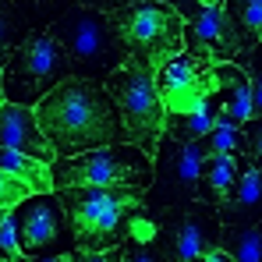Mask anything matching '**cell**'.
Instances as JSON below:
<instances>
[{"mask_svg": "<svg viewBox=\"0 0 262 262\" xmlns=\"http://www.w3.org/2000/svg\"><path fill=\"white\" fill-rule=\"evenodd\" d=\"M36 121L57 156H78L99 145L128 142L117 99L96 78L68 75L36 103Z\"/></svg>", "mask_w": 262, "mask_h": 262, "instance_id": "6da1fadb", "label": "cell"}, {"mask_svg": "<svg viewBox=\"0 0 262 262\" xmlns=\"http://www.w3.org/2000/svg\"><path fill=\"white\" fill-rule=\"evenodd\" d=\"M75 234L71 259H117L131 223L149 213V191L135 184H75L57 188Z\"/></svg>", "mask_w": 262, "mask_h": 262, "instance_id": "7a4b0ae2", "label": "cell"}, {"mask_svg": "<svg viewBox=\"0 0 262 262\" xmlns=\"http://www.w3.org/2000/svg\"><path fill=\"white\" fill-rule=\"evenodd\" d=\"M50 32L71 57V75L82 78H106L128 60V46L121 39L114 18L106 11H96L85 4L68 7L57 21H50Z\"/></svg>", "mask_w": 262, "mask_h": 262, "instance_id": "3957f363", "label": "cell"}, {"mask_svg": "<svg viewBox=\"0 0 262 262\" xmlns=\"http://www.w3.org/2000/svg\"><path fill=\"white\" fill-rule=\"evenodd\" d=\"M110 18L128 46V57L152 75L184 50V18L163 0H131Z\"/></svg>", "mask_w": 262, "mask_h": 262, "instance_id": "277c9868", "label": "cell"}, {"mask_svg": "<svg viewBox=\"0 0 262 262\" xmlns=\"http://www.w3.org/2000/svg\"><path fill=\"white\" fill-rule=\"evenodd\" d=\"M53 188H75V184H135L152 188L156 181V160L135 145V142H114L99 145L78 156H57L50 163Z\"/></svg>", "mask_w": 262, "mask_h": 262, "instance_id": "5b68a950", "label": "cell"}, {"mask_svg": "<svg viewBox=\"0 0 262 262\" xmlns=\"http://www.w3.org/2000/svg\"><path fill=\"white\" fill-rule=\"evenodd\" d=\"M103 85L110 89V96L117 99L128 142L142 145L149 156H156L160 138H163V121H167V106L160 99L156 75L145 71L142 64H135L128 57L117 71H110L103 78Z\"/></svg>", "mask_w": 262, "mask_h": 262, "instance_id": "8992f818", "label": "cell"}, {"mask_svg": "<svg viewBox=\"0 0 262 262\" xmlns=\"http://www.w3.org/2000/svg\"><path fill=\"white\" fill-rule=\"evenodd\" d=\"M0 71H4V96L11 103L36 106L50 89H57L71 75V57L60 46V39L50 29H43L18 46Z\"/></svg>", "mask_w": 262, "mask_h": 262, "instance_id": "52a82bcc", "label": "cell"}, {"mask_svg": "<svg viewBox=\"0 0 262 262\" xmlns=\"http://www.w3.org/2000/svg\"><path fill=\"white\" fill-rule=\"evenodd\" d=\"M11 213L18 223V245H21L25 259H71V252H64V248L68 245L75 248V234H71L68 209H64L57 188L32 191Z\"/></svg>", "mask_w": 262, "mask_h": 262, "instance_id": "ba28073f", "label": "cell"}, {"mask_svg": "<svg viewBox=\"0 0 262 262\" xmlns=\"http://www.w3.org/2000/svg\"><path fill=\"white\" fill-rule=\"evenodd\" d=\"M156 220H160L156 245H160V255L163 259L191 262V259H202L206 248L220 245L223 220H220L216 206H209L202 199H188V202H177V206H163V209H156Z\"/></svg>", "mask_w": 262, "mask_h": 262, "instance_id": "9c48e42d", "label": "cell"}, {"mask_svg": "<svg viewBox=\"0 0 262 262\" xmlns=\"http://www.w3.org/2000/svg\"><path fill=\"white\" fill-rule=\"evenodd\" d=\"M152 160H156V181H152V191H149L152 209L199 199V170H202V160H206V142L202 138L181 142V138L163 135Z\"/></svg>", "mask_w": 262, "mask_h": 262, "instance_id": "30bf717a", "label": "cell"}, {"mask_svg": "<svg viewBox=\"0 0 262 262\" xmlns=\"http://www.w3.org/2000/svg\"><path fill=\"white\" fill-rule=\"evenodd\" d=\"M156 89L167 110H202L213 103V60L181 50L156 71Z\"/></svg>", "mask_w": 262, "mask_h": 262, "instance_id": "8fae6325", "label": "cell"}, {"mask_svg": "<svg viewBox=\"0 0 262 262\" xmlns=\"http://www.w3.org/2000/svg\"><path fill=\"white\" fill-rule=\"evenodd\" d=\"M184 50L202 53L209 60H237V53H245L248 43L241 29L227 18L223 4H213L202 7L191 21H184Z\"/></svg>", "mask_w": 262, "mask_h": 262, "instance_id": "7c38bea8", "label": "cell"}, {"mask_svg": "<svg viewBox=\"0 0 262 262\" xmlns=\"http://www.w3.org/2000/svg\"><path fill=\"white\" fill-rule=\"evenodd\" d=\"M0 145L39 156L43 163L57 160V149L50 145V138L36 121V106H25V103H11V99L0 103Z\"/></svg>", "mask_w": 262, "mask_h": 262, "instance_id": "4fadbf2b", "label": "cell"}, {"mask_svg": "<svg viewBox=\"0 0 262 262\" xmlns=\"http://www.w3.org/2000/svg\"><path fill=\"white\" fill-rule=\"evenodd\" d=\"M213 103L234 124L252 117V78L237 60H213Z\"/></svg>", "mask_w": 262, "mask_h": 262, "instance_id": "5bb4252c", "label": "cell"}, {"mask_svg": "<svg viewBox=\"0 0 262 262\" xmlns=\"http://www.w3.org/2000/svg\"><path fill=\"white\" fill-rule=\"evenodd\" d=\"M216 213L223 223H259L262 220V167L255 160L245 163L241 177L216 206Z\"/></svg>", "mask_w": 262, "mask_h": 262, "instance_id": "9a60e30c", "label": "cell"}, {"mask_svg": "<svg viewBox=\"0 0 262 262\" xmlns=\"http://www.w3.org/2000/svg\"><path fill=\"white\" fill-rule=\"evenodd\" d=\"M248 160H252V152H206L202 170H199V199L209 206H220Z\"/></svg>", "mask_w": 262, "mask_h": 262, "instance_id": "2e32d148", "label": "cell"}, {"mask_svg": "<svg viewBox=\"0 0 262 262\" xmlns=\"http://www.w3.org/2000/svg\"><path fill=\"white\" fill-rule=\"evenodd\" d=\"M220 117V106L216 103H209V106H202V110H167V121H163V135H170V138H181V142H195V138H206L209 128L216 124Z\"/></svg>", "mask_w": 262, "mask_h": 262, "instance_id": "e0dca14e", "label": "cell"}, {"mask_svg": "<svg viewBox=\"0 0 262 262\" xmlns=\"http://www.w3.org/2000/svg\"><path fill=\"white\" fill-rule=\"evenodd\" d=\"M220 245L234 262H262V223H223Z\"/></svg>", "mask_w": 262, "mask_h": 262, "instance_id": "ac0fdd59", "label": "cell"}, {"mask_svg": "<svg viewBox=\"0 0 262 262\" xmlns=\"http://www.w3.org/2000/svg\"><path fill=\"white\" fill-rule=\"evenodd\" d=\"M32 36L25 11L14 0H0V68L11 60V53Z\"/></svg>", "mask_w": 262, "mask_h": 262, "instance_id": "d6986e66", "label": "cell"}, {"mask_svg": "<svg viewBox=\"0 0 262 262\" xmlns=\"http://www.w3.org/2000/svg\"><path fill=\"white\" fill-rule=\"evenodd\" d=\"M223 11L227 18L241 29L248 50L262 39V0H223Z\"/></svg>", "mask_w": 262, "mask_h": 262, "instance_id": "ffe728a7", "label": "cell"}, {"mask_svg": "<svg viewBox=\"0 0 262 262\" xmlns=\"http://www.w3.org/2000/svg\"><path fill=\"white\" fill-rule=\"evenodd\" d=\"M206 152H248V138H245V124H234L227 117H216V124L202 138Z\"/></svg>", "mask_w": 262, "mask_h": 262, "instance_id": "44dd1931", "label": "cell"}, {"mask_svg": "<svg viewBox=\"0 0 262 262\" xmlns=\"http://www.w3.org/2000/svg\"><path fill=\"white\" fill-rule=\"evenodd\" d=\"M32 195V184L29 181H21V177H14L11 170H4L0 167V206H7V209H14L21 199H29Z\"/></svg>", "mask_w": 262, "mask_h": 262, "instance_id": "7402d4cb", "label": "cell"}, {"mask_svg": "<svg viewBox=\"0 0 262 262\" xmlns=\"http://www.w3.org/2000/svg\"><path fill=\"white\" fill-rule=\"evenodd\" d=\"M14 259H25L21 245H18V223H14V213L0 220V262H14Z\"/></svg>", "mask_w": 262, "mask_h": 262, "instance_id": "603a6c76", "label": "cell"}, {"mask_svg": "<svg viewBox=\"0 0 262 262\" xmlns=\"http://www.w3.org/2000/svg\"><path fill=\"white\" fill-rule=\"evenodd\" d=\"M14 4H21L25 11H32V14H39V18H50V14H64L68 11V0H14Z\"/></svg>", "mask_w": 262, "mask_h": 262, "instance_id": "cb8c5ba5", "label": "cell"}, {"mask_svg": "<svg viewBox=\"0 0 262 262\" xmlns=\"http://www.w3.org/2000/svg\"><path fill=\"white\" fill-rule=\"evenodd\" d=\"M245 138H248V152L262 167V117H248L245 121Z\"/></svg>", "mask_w": 262, "mask_h": 262, "instance_id": "d4e9b609", "label": "cell"}, {"mask_svg": "<svg viewBox=\"0 0 262 262\" xmlns=\"http://www.w3.org/2000/svg\"><path fill=\"white\" fill-rule=\"evenodd\" d=\"M163 4H170V7H177L184 21H191V18H195V14L202 11V0H163Z\"/></svg>", "mask_w": 262, "mask_h": 262, "instance_id": "484cf974", "label": "cell"}, {"mask_svg": "<svg viewBox=\"0 0 262 262\" xmlns=\"http://www.w3.org/2000/svg\"><path fill=\"white\" fill-rule=\"evenodd\" d=\"M78 4H85V7H96V11H106V14H114V11H121L124 4H131V0H78Z\"/></svg>", "mask_w": 262, "mask_h": 262, "instance_id": "4316f807", "label": "cell"}, {"mask_svg": "<svg viewBox=\"0 0 262 262\" xmlns=\"http://www.w3.org/2000/svg\"><path fill=\"white\" fill-rule=\"evenodd\" d=\"M245 53H252V57H259V60H262V39H259L255 46H252V50H245Z\"/></svg>", "mask_w": 262, "mask_h": 262, "instance_id": "83f0119b", "label": "cell"}, {"mask_svg": "<svg viewBox=\"0 0 262 262\" xmlns=\"http://www.w3.org/2000/svg\"><path fill=\"white\" fill-rule=\"evenodd\" d=\"M213 4H223V0H202V7H213Z\"/></svg>", "mask_w": 262, "mask_h": 262, "instance_id": "f1b7e54d", "label": "cell"}, {"mask_svg": "<svg viewBox=\"0 0 262 262\" xmlns=\"http://www.w3.org/2000/svg\"><path fill=\"white\" fill-rule=\"evenodd\" d=\"M0 99H7V96H4V71H0Z\"/></svg>", "mask_w": 262, "mask_h": 262, "instance_id": "f546056e", "label": "cell"}, {"mask_svg": "<svg viewBox=\"0 0 262 262\" xmlns=\"http://www.w3.org/2000/svg\"><path fill=\"white\" fill-rule=\"evenodd\" d=\"M7 213H11V209H7V206H0V220H4V216H7Z\"/></svg>", "mask_w": 262, "mask_h": 262, "instance_id": "4dcf8cb0", "label": "cell"}, {"mask_svg": "<svg viewBox=\"0 0 262 262\" xmlns=\"http://www.w3.org/2000/svg\"><path fill=\"white\" fill-rule=\"evenodd\" d=\"M0 103H4V99H0Z\"/></svg>", "mask_w": 262, "mask_h": 262, "instance_id": "1f68e13d", "label": "cell"}, {"mask_svg": "<svg viewBox=\"0 0 262 262\" xmlns=\"http://www.w3.org/2000/svg\"><path fill=\"white\" fill-rule=\"evenodd\" d=\"M259 223H262V220H259Z\"/></svg>", "mask_w": 262, "mask_h": 262, "instance_id": "d6a6232c", "label": "cell"}]
</instances>
